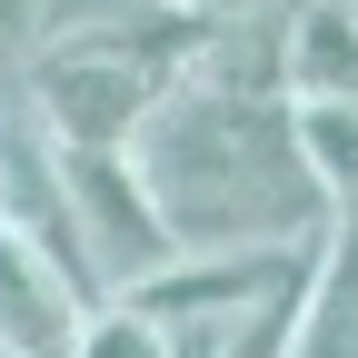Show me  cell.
I'll return each instance as SVG.
<instances>
[{
    "label": "cell",
    "mask_w": 358,
    "mask_h": 358,
    "mask_svg": "<svg viewBox=\"0 0 358 358\" xmlns=\"http://www.w3.org/2000/svg\"><path fill=\"white\" fill-rule=\"evenodd\" d=\"M209 30H219V10H100V20H70L30 60L40 140L70 150V159H120L140 140V120L169 100V80L199 60Z\"/></svg>",
    "instance_id": "obj_2"
},
{
    "label": "cell",
    "mask_w": 358,
    "mask_h": 358,
    "mask_svg": "<svg viewBox=\"0 0 358 358\" xmlns=\"http://www.w3.org/2000/svg\"><path fill=\"white\" fill-rule=\"evenodd\" d=\"M279 100L289 110H348L358 100V0L279 10Z\"/></svg>",
    "instance_id": "obj_4"
},
{
    "label": "cell",
    "mask_w": 358,
    "mask_h": 358,
    "mask_svg": "<svg viewBox=\"0 0 358 358\" xmlns=\"http://www.w3.org/2000/svg\"><path fill=\"white\" fill-rule=\"evenodd\" d=\"M129 179L159 209L169 259H259V249H319L329 209L299 159L289 100L219 80H169V100L129 140Z\"/></svg>",
    "instance_id": "obj_1"
},
{
    "label": "cell",
    "mask_w": 358,
    "mask_h": 358,
    "mask_svg": "<svg viewBox=\"0 0 358 358\" xmlns=\"http://www.w3.org/2000/svg\"><path fill=\"white\" fill-rule=\"evenodd\" d=\"M289 129H299L308 179H319V209H329V219L358 209V100H348V110H289Z\"/></svg>",
    "instance_id": "obj_5"
},
{
    "label": "cell",
    "mask_w": 358,
    "mask_h": 358,
    "mask_svg": "<svg viewBox=\"0 0 358 358\" xmlns=\"http://www.w3.org/2000/svg\"><path fill=\"white\" fill-rule=\"evenodd\" d=\"M289 358H358V308H329L319 289H308L299 329H289Z\"/></svg>",
    "instance_id": "obj_7"
},
{
    "label": "cell",
    "mask_w": 358,
    "mask_h": 358,
    "mask_svg": "<svg viewBox=\"0 0 358 358\" xmlns=\"http://www.w3.org/2000/svg\"><path fill=\"white\" fill-rule=\"evenodd\" d=\"M70 358H169V338L140 319V308H90V319H80V338H70Z\"/></svg>",
    "instance_id": "obj_6"
},
{
    "label": "cell",
    "mask_w": 358,
    "mask_h": 358,
    "mask_svg": "<svg viewBox=\"0 0 358 358\" xmlns=\"http://www.w3.org/2000/svg\"><path fill=\"white\" fill-rule=\"evenodd\" d=\"M90 308L100 299H90L40 239L0 229V358H70V338H80Z\"/></svg>",
    "instance_id": "obj_3"
}]
</instances>
